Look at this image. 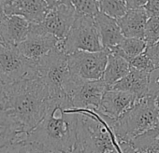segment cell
I'll return each instance as SVG.
<instances>
[{
	"mask_svg": "<svg viewBox=\"0 0 159 153\" xmlns=\"http://www.w3.org/2000/svg\"><path fill=\"white\" fill-rule=\"evenodd\" d=\"M129 64H130L131 68H134V69H137L139 71H142L145 73H149V74L155 69V67L152 63L151 60L146 55L145 50H144V52H142L139 56L132 59L129 62Z\"/></svg>",
	"mask_w": 159,
	"mask_h": 153,
	"instance_id": "26",
	"label": "cell"
},
{
	"mask_svg": "<svg viewBox=\"0 0 159 153\" xmlns=\"http://www.w3.org/2000/svg\"><path fill=\"white\" fill-rule=\"evenodd\" d=\"M148 96H151L154 99L159 97V68H155L149 75Z\"/></svg>",
	"mask_w": 159,
	"mask_h": 153,
	"instance_id": "27",
	"label": "cell"
},
{
	"mask_svg": "<svg viewBox=\"0 0 159 153\" xmlns=\"http://www.w3.org/2000/svg\"><path fill=\"white\" fill-rule=\"evenodd\" d=\"M109 52L105 50L97 52L76 51L67 55V64L73 76L83 81L102 79Z\"/></svg>",
	"mask_w": 159,
	"mask_h": 153,
	"instance_id": "9",
	"label": "cell"
},
{
	"mask_svg": "<svg viewBox=\"0 0 159 153\" xmlns=\"http://www.w3.org/2000/svg\"><path fill=\"white\" fill-rule=\"evenodd\" d=\"M38 78L37 62L25 57L17 47L0 45V81L3 86Z\"/></svg>",
	"mask_w": 159,
	"mask_h": 153,
	"instance_id": "7",
	"label": "cell"
},
{
	"mask_svg": "<svg viewBox=\"0 0 159 153\" xmlns=\"http://www.w3.org/2000/svg\"><path fill=\"white\" fill-rule=\"evenodd\" d=\"M66 54L76 51L97 52L104 50L94 18L76 17L65 39L58 44Z\"/></svg>",
	"mask_w": 159,
	"mask_h": 153,
	"instance_id": "6",
	"label": "cell"
},
{
	"mask_svg": "<svg viewBox=\"0 0 159 153\" xmlns=\"http://www.w3.org/2000/svg\"><path fill=\"white\" fill-rule=\"evenodd\" d=\"M59 40L52 35L41 31L37 24H31L30 32L25 39L17 46L19 51L27 59L37 62L54 50Z\"/></svg>",
	"mask_w": 159,
	"mask_h": 153,
	"instance_id": "11",
	"label": "cell"
},
{
	"mask_svg": "<svg viewBox=\"0 0 159 153\" xmlns=\"http://www.w3.org/2000/svg\"><path fill=\"white\" fill-rule=\"evenodd\" d=\"M0 153H47L37 145L27 141L23 133L17 139L0 147Z\"/></svg>",
	"mask_w": 159,
	"mask_h": 153,
	"instance_id": "22",
	"label": "cell"
},
{
	"mask_svg": "<svg viewBox=\"0 0 159 153\" xmlns=\"http://www.w3.org/2000/svg\"><path fill=\"white\" fill-rule=\"evenodd\" d=\"M38 78L47 86L51 97H66L74 81L67 64V54L58 46L37 61Z\"/></svg>",
	"mask_w": 159,
	"mask_h": 153,
	"instance_id": "5",
	"label": "cell"
},
{
	"mask_svg": "<svg viewBox=\"0 0 159 153\" xmlns=\"http://www.w3.org/2000/svg\"><path fill=\"white\" fill-rule=\"evenodd\" d=\"M125 2H126L127 11L142 9L145 7V5L147 3L146 0H127Z\"/></svg>",
	"mask_w": 159,
	"mask_h": 153,
	"instance_id": "30",
	"label": "cell"
},
{
	"mask_svg": "<svg viewBox=\"0 0 159 153\" xmlns=\"http://www.w3.org/2000/svg\"><path fill=\"white\" fill-rule=\"evenodd\" d=\"M146 47L147 45L143 39L124 37L122 42L117 47L110 50L108 52H115L129 63L132 59L144 52Z\"/></svg>",
	"mask_w": 159,
	"mask_h": 153,
	"instance_id": "21",
	"label": "cell"
},
{
	"mask_svg": "<svg viewBox=\"0 0 159 153\" xmlns=\"http://www.w3.org/2000/svg\"><path fill=\"white\" fill-rule=\"evenodd\" d=\"M130 70L129 63L115 52H109L102 81L111 89L116 82L127 75Z\"/></svg>",
	"mask_w": 159,
	"mask_h": 153,
	"instance_id": "18",
	"label": "cell"
},
{
	"mask_svg": "<svg viewBox=\"0 0 159 153\" xmlns=\"http://www.w3.org/2000/svg\"><path fill=\"white\" fill-rule=\"evenodd\" d=\"M98 8L101 13L115 20L122 18L127 12L125 0H100Z\"/></svg>",
	"mask_w": 159,
	"mask_h": 153,
	"instance_id": "23",
	"label": "cell"
},
{
	"mask_svg": "<svg viewBox=\"0 0 159 153\" xmlns=\"http://www.w3.org/2000/svg\"><path fill=\"white\" fill-rule=\"evenodd\" d=\"M120 146H121V149L123 150L124 153H138L132 146L129 143H125V142H120ZM113 153H117L116 151L113 152Z\"/></svg>",
	"mask_w": 159,
	"mask_h": 153,
	"instance_id": "31",
	"label": "cell"
},
{
	"mask_svg": "<svg viewBox=\"0 0 159 153\" xmlns=\"http://www.w3.org/2000/svg\"><path fill=\"white\" fill-rule=\"evenodd\" d=\"M31 24L20 16H6L0 22V35L3 43L17 47L30 32Z\"/></svg>",
	"mask_w": 159,
	"mask_h": 153,
	"instance_id": "14",
	"label": "cell"
},
{
	"mask_svg": "<svg viewBox=\"0 0 159 153\" xmlns=\"http://www.w3.org/2000/svg\"><path fill=\"white\" fill-rule=\"evenodd\" d=\"M129 144L138 153H159V122Z\"/></svg>",
	"mask_w": 159,
	"mask_h": 153,
	"instance_id": "19",
	"label": "cell"
},
{
	"mask_svg": "<svg viewBox=\"0 0 159 153\" xmlns=\"http://www.w3.org/2000/svg\"><path fill=\"white\" fill-rule=\"evenodd\" d=\"M148 19L149 15L144 8H142L127 11L122 18L117 20V23L124 37L143 39L144 29Z\"/></svg>",
	"mask_w": 159,
	"mask_h": 153,
	"instance_id": "17",
	"label": "cell"
},
{
	"mask_svg": "<svg viewBox=\"0 0 159 153\" xmlns=\"http://www.w3.org/2000/svg\"><path fill=\"white\" fill-rule=\"evenodd\" d=\"M143 40L147 47L159 42V18L149 17L144 29Z\"/></svg>",
	"mask_w": 159,
	"mask_h": 153,
	"instance_id": "25",
	"label": "cell"
},
{
	"mask_svg": "<svg viewBox=\"0 0 159 153\" xmlns=\"http://www.w3.org/2000/svg\"><path fill=\"white\" fill-rule=\"evenodd\" d=\"M6 16H20L30 24H39L47 13L45 0H2Z\"/></svg>",
	"mask_w": 159,
	"mask_h": 153,
	"instance_id": "12",
	"label": "cell"
},
{
	"mask_svg": "<svg viewBox=\"0 0 159 153\" xmlns=\"http://www.w3.org/2000/svg\"><path fill=\"white\" fill-rule=\"evenodd\" d=\"M76 17L94 18L98 12V1L96 0H71Z\"/></svg>",
	"mask_w": 159,
	"mask_h": 153,
	"instance_id": "24",
	"label": "cell"
},
{
	"mask_svg": "<svg viewBox=\"0 0 159 153\" xmlns=\"http://www.w3.org/2000/svg\"><path fill=\"white\" fill-rule=\"evenodd\" d=\"M6 17L4 11H3V7H2V1H0V22H2L4 20V18Z\"/></svg>",
	"mask_w": 159,
	"mask_h": 153,
	"instance_id": "33",
	"label": "cell"
},
{
	"mask_svg": "<svg viewBox=\"0 0 159 153\" xmlns=\"http://www.w3.org/2000/svg\"><path fill=\"white\" fill-rule=\"evenodd\" d=\"M67 153H83V152L81 151V149H80V148L76 146L71 151H69V152H67Z\"/></svg>",
	"mask_w": 159,
	"mask_h": 153,
	"instance_id": "34",
	"label": "cell"
},
{
	"mask_svg": "<svg viewBox=\"0 0 159 153\" xmlns=\"http://www.w3.org/2000/svg\"><path fill=\"white\" fill-rule=\"evenodd\" d=\"M94 22L105 50L109 51L110 50L117 47L124 39V36L118 25L117 20L99 11L94 17Z\"/></svg>",
	"mask_w": 159,
	"mask_h": 153,
	"instance_id": "16",
	"label": "cell"
},
{
	"mask_svg": "<svg viewBox=\"0 0 159 153\" xmlns=\"http://www.w3.org/2000/svg\"><path fill=\"white\" fill-rule=\"evenodd\" d=\"M144 10L148 13L149 17L159 18V0H150V1H147Z\"/></svg>",
	"mask_w": 159,
	"mask_h": 153,
	"instance_id": "29",
	"label": "cell"
},
{
	"mask_svg": "<svg viewBox=\"0 0 159 153\" xmlns=\"http://www.w3.org/2000/svg\"><path fill=\"white\" fill-rule=\"evenodd\" d=\"M22 133L20 124L0 107V147L17 139Z\"/></svg>",
	"mask_w": 159,
	"mask_h": 153,
	"instance_id": "20",
	"label": "cell"
},
{
	"mask_svg": "<svg viewBox=\"0 0 159 153\" xmlns=\"http://www.w3.org/2000/svg\"><path fill=\"white\" fill-rule=\"evenodd\" d=\"M3 102H4V86L1 81H0V107L2 106Z\"/></svg>",
	"mask_w": 159,
	"mask_h": 153,
	"instance_id": "32",
	"label": "cell"
},
{
	"mask_svg": "<svg viewBox=\"0 0 159 153\" xmlns=\"http://www.w3.org/2000/svg\"><path fill=\"white\" fill-rule=\"evenodd\" d=\"M145 53L151 60L153 66L155 68H159V42L152 46L146 47Z\"/></svg>",
	"mask_w": 159,
	"mask_h": 153,
	"instance_id": "28",
	"label": "cell"
},
{
	"mask_svg": "<svg viewBox=\"0 0 159 153\" xmlns=\"http://www.w3.org/2000/svg\"><path fill=\"white\" fill-rule=\"evenodd\" d=\"M2 44H4V43H3L2 37H1V35H0V45H2Z\"/></svg>",
	"mask_w": 159,
	"mask_h": 153,
	"instance_id": "35",
	"label": "cell"
},
{
	"mask_svg": "<svg viewBox=\"0 0 159 153\" xmlns=\"http://www.w3.org/2000/svg\"><path fill=\"white\" fill-rule=\"evenodd\" d=\"M47 13L38 27L52 35L59 42L63 41L71 28L75 18V10L71 0H46Z\"/></svg>",
	"mask_w": 159,
	"mask_h": 153,
	"instance_id": "8",
	"label": "cell"
},
{
	"mask_svg": "<svg viewBox=\"0 0 159 153\" xmlns=\"http://www.w3.org/2000/svg\"><path fill=\"white\" fill-rule=\"evenodd\" d=\"M149 75V73L139 71L130 67L127 75L116 82L111 89L130 94L134 95L137 100L142 99L148 96Z\"/></svg>",
	"mask_w": 159,
	"mask_h": 153,
	"instance_id": "15",
	"label": "cell"
},
{
	"mask_svg": "<svg viewBox=\"0 0 159 153\" xmlns=\"http://www.w3.org/2000/svg\"><path fill=\"white\" fill-rule=\"evenodd\" d=\"M107 90L109 88L102 80L83 81L75 78L66 97L72 108L98 110Z\"/></svg>",
	"mask_w": 159,
	"mask_h": 153,
	"instance_id": "10",
	"label": "cell"
},
{
	"mask_svg": "<svg viewBox=\"0 0 159 153\" xmlns=\"http://www.w3.org/2000/svg\"><path fill=\"white\" fill-rule=\"evenodd\" d=\"M50 100L45 83L39 78H33L4 85L1 107L20 124L24 133H28L44 117Z\"/></svg>",
	"mask_w": 159,
	"mask_h": 153,
	"instance_id": "2",
	"label": "cell"
},
{
	"mask_svg": "<svg viewBox=\"0 0 159 153\" xmlns=\"http://www.w3.org/2000/svg\"><path fill=\"white\" fill-rule=\"evenodd\" d=\"M72 108L67 97H51L48 109L39 123L28 133H23L27 141L47 153H67L77 144L78 114L69 113Z\"/></svg>",
	"mask_w": 159,
	"mask_h": 153,
	"instance_id": "1",
	"label": "cell"
},
{
	"mask_svg": "<svg viewBox=\"0 0 159 153\" xmlns=\"http://www.w3.org/2000/svg\"><path fill=\"white\" fill-rule=\"evenodd\" d=\"M159 122L157 100L146 96L135 104L118 120H111L112 130L119 142L129 143Z\"/></svg>",
	"mask_w": 159,
	"mask_h": 153,
	"instance_id": "4",
	"label": "cell"
},
{
	"mask_svg": "<svg viewBox=\"0 0 159 153\" xmlns=\"http://www.w3.org/2000/svg\"><path fill=\"white\" fill-rule=\"evenodd\" d=\"M66 111L78 114L76 146L83 153H124L111 119L93 109L67 108Z\"/></svg>",
	"mask_w": 159,
	"mask_h": 153,
	"instance_id": "3",
	"label": "cell"
},
{
	"mask_svg": "<svg viewBox=\"0 0 159 153\" xmlns=\"http://www.w3.org/2000/svg\"><path fill=\"white\" fill-rule=\"evenodd\" d=\"M156 100H157V104H158V107H159V97H158V98H157Z\"/></svg>",
	"mask_w": 159,
	"mask_h": 153,
	"instance_id": "36",
	"label": "cell"
},
{
	"mask_svg": "<svg viewBox=\"0 0 159 153\" xmlns=\"http://www.w3.org/2000/svg\"><path fill=\"white\" fill-rule=\"evenodd\" d=\"M137 101V98L127 93L109 89L105 92L98 112L111 120H118Z\"/></svg>",
	"mask_w": 159,
	"mask_h": 153,
	"instance_id": "13",
	"label": "cell"
}]
</instances>
